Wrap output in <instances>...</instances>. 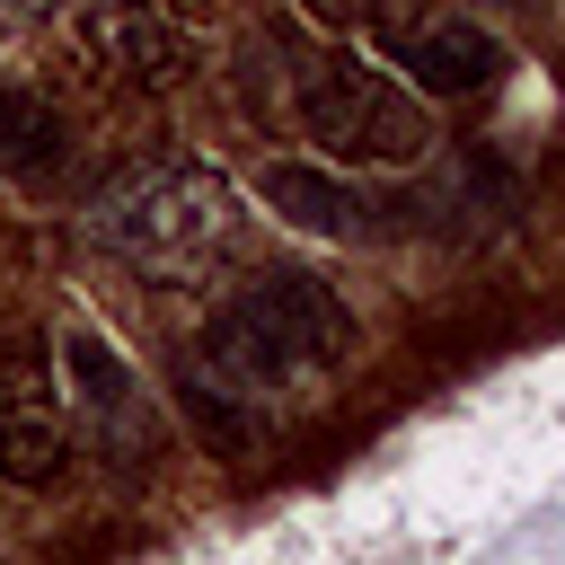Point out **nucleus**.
<instances>
[{"label": "nucleus", "instance_id": "nucleus-1", "mask_svg": "<svg viewBox=\"0 0 565 565\" xmlns=\"http://www.w3.org/2000/svg\"><path fill=\"white\" fill-rule=\"evenodd\" d=\"M344 344H353L344 300H335L318 274H300V265L256 274V282H247L238 300H221L212 327H203V362H212V380H230V388H282V380L335 362Z\"/></svg>", "mask_w": 565, "mask_h": 565}, {"label": "nucleus", "instance_id": "nucleus-2", "mask_svg": "<svg viewBox=\"0 0 565 565\" xmlns=\"http://www.w3.org/2000/svg\"><path fill=\"white\" fill-rule=\"evenodd\" d=\"M97 230L141 265H203L212 247H230L238 212H230V185L212 168H150L97 203Z\"/></svg>", "mask_w": 565, "mask_h": 565}, {"label": "nucleus", "instance_id": "nucleus-3", "mask_svg": "<svg viewBox=\"0 0 565 565\" xmlns=\"http://www.w3.org/2000/svg\"><path fill=\"white\" fill-rule=\"evenodd\" d=\"M300 124H309V141H327L335 159H415V150H433L424 106L397 97V88H388L371 62H353V53H318V62L300 71Z\"/></svg>", "mask_w": 565, "mask_h": 565}, {"label": "nucleus", "instance_id": "nucleus-4", "mask_svg": "<svg viewBox=\"0 0 565 565\" xmlns=\"http://www.w3.org/2000/svg\"><path fill=\"white\" fill-rule=\"evenodd\" d=\"M62 468V397H53V371L35 344H0V477L18 486H44Z\"/></svg>", "mask_w": 565, "mask_h": 565}, {"label": "nucleus", "instance_id": "nucleus-5", "mask_svg": "<svg viewBox=\"0 0 565 565\" xmlns=\"http://www.w3.org/2000/svg\"><path fill=\"white\" fill-rule=\"evenodd\" d=\"M62 371H71L79 415L97 424V441H106V450H141V433H150V397H141V380L124 371V353H115L97 327H71V335H62Z\"/></svg>", "mask_w": 565, "mask_h": 565}, {"label": "nucleus", "instance_id": "nucleus-6", "mask_svg": "<svg viewBox=\"0 0 565 565\" xmlns=\"http://www.w3.org/2000/svg\"><path fill=\"white\" fill-rule=\"evenodd\" d=\"M388 62L415 71V88H433V97H468V88H486V79L503 71L494 35H486V26H450V18L397 26V35H388Z\"/></svg>", "mask_w": 565, "mask_h": 565}, {"label": "nucleus", "instance_id": "nucleus-7", "mask_svg": "<svg viewBox=\"0 0 565 565\" xmlns=\"http://www.w3.org/2000/svg\"><path fill=\"white\" fill-rule=\"evenodd\" d=\"M256 185H265V203H274L291 230H318V238H371L380 212H388V203H371L362 185H344V177H327V168H300V159H274Z\"/></svg>", "mask_w": 565, "mask_h": 565}, {"label": "nucleus", "instance_id": "nucleus-8", "mask_svg": "<svg viewBox=\"0 0 565 565\" xmlns=\"http://www.w3.org/2000/svg\"><path fill=\"white\" fill-rule=\"evenodd\" d=\"M88 44L106 53V71L150 79V88H168V79H185V71H194V44H185L150 0H106V9L88 18Z\"/></svg>", "mask_w": 565, "mask_h": 565}, {"label": "nucleus", "instance_id": "nucleus-9", "mask_svg": "<svg viewBox=\"0 0 565 565\" xmlns=\"http://www.w3.org/2000/svg\"><path fill=\"white\" fill-rule=\"evenodd\" d=\"M53 150H62V115L35 88L0 79V168L9 177H35V168H53Z\"/></svg>", "mask_w": 565, "mask_h": 565}, {"label": "nucleus", "instance_id": "nucleus-10", "mask_svg": "<svg viewBox=\"0 0 565 565\" xmlns=\"http://www.w3.org/2000/svg\"><path fill=\"white\" fill-rule=\"evenodd\" d=\"M327 26H371V35H397V26H424L441 18V0H309Z\"/></svg>", "mask_w": 565, "mask_h": 565}, {"label": "nucleus", "instance_id": "nucleus-11", "mask_svg": "<svg viewBox=\"0 0 565 565\" xmlns=\"http://www.w3.org/2000/svg\"><path fill=\"white\" fill-rule=\"evenodd\" d=\"M18 9H44V0H18Z\"/></svg>", "mask_w": 565, "mask_h": 565}, {"label": "nucleus", "instance_id": "nucleus-12", "mask_svg": "<svg viewBox=\"0 0 565 565\" xmlns=\"http://www.w3.org/2000/svg\"><path fill=\"white\" fill-rule=\"evenodd\" d=\"M503 9H530V0H503Z\"/></svg>", "mask_w": 565, "mask_h": 565}]
</instances>
